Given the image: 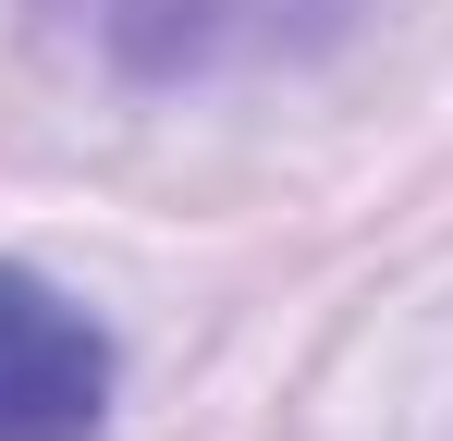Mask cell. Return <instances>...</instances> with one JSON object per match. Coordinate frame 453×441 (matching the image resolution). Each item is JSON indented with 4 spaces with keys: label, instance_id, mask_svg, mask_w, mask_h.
Wrapping results in <instances>:
<instances>
[{
    "label": "cell",
    "instance_id": "1",
    "mask_svg": "<svg viewBox=\"0 0 453 441\" xmlns=\"http://www.w3.org/2000/svg\"><path fill=\"white\" fill-rule=\"evenodd\" d=\"M368 0H37L50 50L123 98H209V86H270L356 37Z\"/></svg>",
    "mask_w": 453,
    "mask_h": 441
},
{
    "label": "cell",
    "instance_id": "2",
    "mask_svg": "<svg viewBox=\"0 0 453 441\" xmlns=\"http://www.w3.org/2000/svg\"><path fill=\"white\" fill-rule=\"evenodd\" d=\"M111 331L25 258H0V441H98Z\"/></svg>",
    "mask_w": 453,
    "mask_h": 441
}]
</instances>
